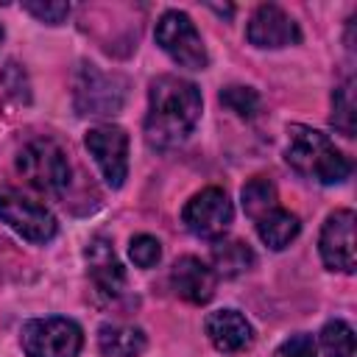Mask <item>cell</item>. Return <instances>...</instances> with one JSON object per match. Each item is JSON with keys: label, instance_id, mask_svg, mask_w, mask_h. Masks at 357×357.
<instances>
[{"label": "cell", "instance_id": "cb8c5ba5", "mask_svg": "<svg viewBox=\"0 0 357 357\" xmlns=\"http://www.w3.org/2000/svg\"><path fill=\"white\" fill-rule=\"evenodd\" d=\"M315 340L312 335L307 332H298V335H290L287 340L279 343V349L273 351V357H315Z\"/></svg>", "mask_w": 357, "mask_h": 357}, {"label": "cell", "instance_id": "ac0fdd59", "mask_svg": "<svg viewBox=\"0 0 357 357\" xmlns=\"http://www.w3.org/2000/svg\"><path fill=\"white\" fill-rule=\"evenodd\" d=\"M240 195H243V209H245V215H248L251 220H257V218H262L265 212H271L273 206H279L276 187H273L268 178H262V176L251 178V181L243 187Z\"/></svg>", "mask_w": 357, "mask_h": 357}, {"label": "cell", "instance_id": "4fadbf2b", "mask_svg": "<svg viewBox=\"0 0 357 357\" xmlns=\"http://www.w3.org/2000/svg\"><path fill=\"white\" fill-rule=\"evenodd\" d=\"M215 271L198 257H181L170 268V284L176 296H181L190 304H206L215 296Z\"/></svg>", "mask_w": 357, "mask_h": 357}, {"label": "cell", "instance_id": "ba28073f", "mask_svg": "<svg viewBox=\"0 0 357 357\" xmlns=\"http://www.w3.org/2000/svg\"><path fill=\"white\" fill-rule=\"evenodd\" d=\"M231 218H234L231 201L220 187H206V190L195 192L181 209L184 226L195 237H209V240H218L229 229Z\"/></svg>", "mask_w": 357, "mask_h": 357}, {"label": "cell", "instance_id": "7402d4cb", "mask_svg": "<svg viewBox=\"0 0 357 357\" xmlns=\"http://www.w3.org/2000/svg\"><path fill=\"white\" fill-rule=\"evenodd\" d=\"M128 257L134 259L137 268H153L159 262V257H162V245L151 234H137V237H131Z\"/></svg>", "mask_w": 357, "mask_h": 357}, {"label": "cell", "instance_id": "7a4b0ae2", "mask_svg": "<svg viewBox=\"0 0 357 357\" xmlns=\"http://www.w3.org/2000/svg\"><path fill=\"white\" fill-rule=\"evenodd\" d=\"M284 159L296 173L315 178L321 184H340L351 173V162L329 142V137L301 123L287 126Z\"/></svg>", "mask_w": 357, "mask_h": 357}, {"label": "cell", "instance_id": "9a60e30c", "mask_svg": "<svg viewBox=\"0 0 357 357\" xmlns=\"http://www.w3.org/2000/svg\"><path fill=\"white\" fill-rule=\"evenodd\" d=\"M145 332L128 324H103L98 329V349L103 357H139L145 351Z\"/></svg>", "mask_w": 357, "mask_h": 357}, {"label": "cell", "instance_id": "e0dca14e", "mask_svg": "<svg viewBox=\"0 0 357 357\" xmlns=\"http://www.w3.org/2000/svg\"><path fill=\"white\" fill-rule=\"evenodd\" d=\"M212 265L220 276H240L254 265V251L243 240H215L212 245Z\"/></svg>", "mask_w": 357, "mask_h": 357}, {"label": "cell", "instance_id": "2e32d148", "mask_svg": "<svg viewBox=\"0 0 357 357\" xmlns=\"http://www.w3.org/2000/svg\"><path fill=\"white\" fill-rule=\"evenodd\" d=\"M254 223H257L259 240H262L268 248H273V251H282L284 245H290V243L298 237V231H301L298 218H296L293 212L282 209V206H273L271 212H265V215L257 218Z\"/></svg>", "mask_w": 357, "mask_h": 357}, {"label": "cell", "instance_id": "277c9868", "mask_svg": "<svg viewBox=\"0 0 357 357\" xmlns=\"http://www.w3.org/2000/svg\"><path fill=\"white\" fill-rule=\"evenodd\" d=\"M20 343L25 357H78L84 332L70 318H33L22 326Z\"/></svg>", "mask_w": 357, "mask_h": 357}, {"label": "cell", "instance_id": "603a6c76", "mask_svg": "<svg viewBox=\"0 0 357 357\" xmlns=\"http://www.w3.org/2000/svg\"><path fill=\"white\" fill-rule=\"evenodd\" d=\"M22 8L28 14H33L39 22H47V25H59L70 14V3H61V0H53V3H22Z\"/></svg>", "mask_w": 357, "mask_h": 357}, {"label": "cell", "instance_id": "d6986e66", "mask_svg": "<svg viewBox=\"0 0 357 357\" xmlns=\"http://www.w3.org/2000/svg\"><path fill=\"white\" fill-rule=\"evenodd\" d=\"M332 126L343 137H354V81L351 78L332 92Z\"/></svg>", "mask_w": 357, "mask_h": 357}, {"label": "cell", "instance_id": "ffe728a7", "mask_svg": "<svg viewBox=\"0 0 357 357\" xmlns=\"http://www.w3.org/2000/svg\"><path fill=\"white\" fill-rule=\"evenodd\" d=\"M321 349L326 357H354V332L346 321H329L321 329Z\"/></svg>", "mask_w": 357, "mask_h": 357}, {"label": "cell", "instance_id": "8992f818", "mask_svg": "<svg viewBox=\"0 0 357 357\" xmlns=\"http://www.w3.org/2000/svg\"><path fill=\"white\" fill-rule=\"evenodd\" d=\"M0 220L28 243H39V245L50 243L59 231L53 212L14 187H0Z\"/></svg>", "mask_w": 357, "mask_h": 357}, {"label": "cell", "instance_id": "d4e9b609", "mask_svg": "<svg viewBox=\"0 0 357 357\" xmlns=\"http://www.w3.org/2000/svg\"><path fill=\"white\" fill-rule=\"evenodd\" d=\"M0 39H3V28H0Z\"/></svg>", "mask_w": 357, "mask_h": 357}, {"label": "cell", "instance_id": "5bb4252c", "mask_svg": "<svg viewBox=\"0 0 357 357\" xmlns=\"http://www.w3.org/2000/svg\"><path fill=\"white\" fill-rule=\"evenodd\" d=\"M206 337L212 340V346L223 354H237L243 349L251 346L254 340V329L245 321V315H240L237 310H215L206 315L204 321Z\"/></svg>", "mask_w": 357, "mask_h": 357}, {"label": "cell", "instance_id": "9c48e42d", "mask_svg": "<svg viewBox=\"0 0 357 357\" xmlns=\"http://www.w3.org/2000/svg\"><path fill=\"white\" fill-rule=\"evenodd\" d=\"M84 145L100 167L109 187H123L128 176V134L120 126H95L84 134Z\"/></svg>", "mask_w": 357, "mask_h": 357}, {"label": "cell", "instance_id": "5b68a950", "mask_svg": "<svg viewBox=\"0 0 357 357\" xmlns=\"http://www.w3.org/2000/svg\"><path fill=\"white\" fill-rule=\"evenodd\" d=\"M156 45L178 64L187 70H204L209 64L204 39L195 28V22L184 11H165L156 22Z\"/></svg>", "mask_w": 357, "mask_h": 357}, {"label": "cell", "instance_id": "30bf717a", "mask_svg": "<svg viewBox=\"0 0 357 357\" xmlns=\"http://www.w3.org/2000/svg\"><path fill=\"white\" fill-rule=\"evenodd\" d=\"M321 259L329 271L351 273L354 271V212L351 209H335L318 237Z\"/></svg>", "mask_w": 357, "mask_h": 357}, {"label": "cell", "instance_id": "8fae6325", "mask_svg": "<svg viewBox=\"0 0 357 357\" xmlns=\"http://www.w3.org/2000/svg\"><path fill=\"white\" fill-rule=\"evenodd\" d=\"M245 36L254 47H287L301 39V31L284 8L273 6V3H262L251 14Z\"/></svg>", "mask_w": 357, "mask_h": 357}, {"label": "cell", "instance_id": "52a82bcc", "mask_svg": "<svg viewBox=\"0 0 357 357\" xmlns=\"http://www.w3.org/2000/svg\"><path fill=\"white\" fill-rule=\"evenodd\" d=\"M126 81L120 75L100 73L95 64H81L75 78V109L78 114H114L123 106Z\"/></svg>", "mask_w": 357, "mask_h": 357}, {"label": "cell", "instance_id": "44dd1931", "mask_svg": "<svg viewBox=\"0 0 357 357\" xmlns=\"http://www.w3.org/2000/svg\"><path fill=\"white\" fill-rule=\"evenodd\" d=\"M220 103L240 117H254L259 112V95L251 86H226L220 92Z\"/></svg>", "mask_w": 357, "mask_h": 357}, {"label": "cell", "instance_id": "6da1fadb", "mask_svg": "<svg viewBox=\"0 0 357 357\" xmlns=\"http://www.w3.org/2000/svg\"><path fill=\"white\" fill-rule=\"evenodd\" d=\"M201 117V92L192 81L178 75H159L148 89L145 139L153 148H173L184 142Z\"/></svg>", "mask_w": 357, "mask_h": 357}, {"label": "cell", "instance_id": "7c38bea8", "mask_svg": "<svg viewBox=\"0 0 357 357\" xmlns=\"http://www.w3.org/2000/svg\"><path fill=\"white\" fill-rule=\"evenodd\" d=\"M84 257H86V268H89V279H92L95 290L109 298L120 296L126 287V271H123L112 243L106 237H92Z\"/></svg>", "mask_w": 357, "mask_h": 357}, {"label": "cell", "instance_id": "3957f363", "mask_svg": "<svg viewBox=\"0 0 357 357\" xmlns=\"http://www.w3.org/2000/svg\"><path fill=\"white\" fill-rule=\"evenodd\" d=\"M20 176L39 192L59 195L70 184V162L59 142L53 139H33L17 156Z\"/></svg>", "mask_w": 357, "mask_h": 357}]
</instances>
